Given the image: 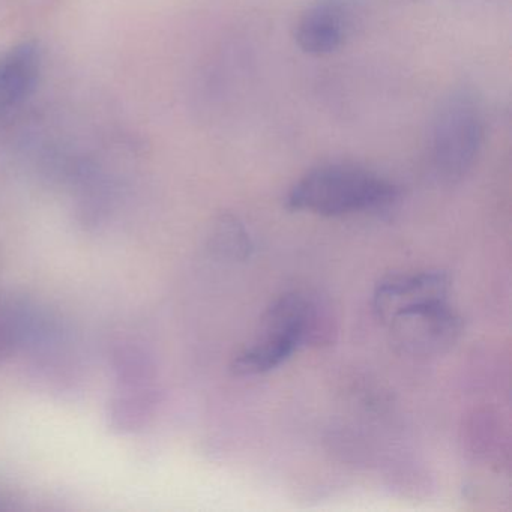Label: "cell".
Returning a JSON list of instances; mask_svg holds the SVG:
<instances>
[{"label":"cell","mask_w":512,"mask_h":512,"mask_svg":"<svg viewBox=\"0 0 512 512\" xmlns=\"http://www.w3.org/2000/svg\"><path fill=\"white\" fill-rule=\"evenodd\" d=\"M398 188L388 179L353 164H325L305 173L286 197L292 211L346 217L388 208Z\"/></svg>","instance_id":"2"},{"label":"cell","mask_w":512,"mask_h":512,"mask_svg":"<svg viewBox=\"0 0 512 512\" xmlns=\"http://www.w3.org/2000/svg\"><path fill=\"white\" fill-rule=\"evenodd\" d=\"M484 116L470 95H452L437 112L428 142V163L442 182H458L475 166L484 143Z\"/></svg>","instance_id":"3"},{"label":"cell","mask_w":512,"mask_h":512,"mask_svg":"<svg viewBox=\"0 0 512 512\" xmlns=\"http://www.w3.org/2000/svg\"><path fill=\"white\" fill-rule=\"evenodd\" d=\"M334 332L329 307L317 295L292 290L278 296L260 320L253 340L232 361L238 376H260L281 367L299 349L331 341Z\"/></svg>","instance_id":"1"},{"label":"cell","mask_w":512,"mask_h":512,"mask_svg":"<svg viewBox=\"0 0 512 512\" xmlns=\"http://www.w3.org/2000/svg\"><path fill=\"white\" fill-rule=\"evenodd\" d=\"M385 325L392 343L410 356L442 355L455 344L463 328L448 298L404 308L389 317Z\"/></svg>","instance_id":"4"},{"label":"cell","mask_w":512,"mask_h":512,"mask_svg":"<svg viewBox=\"0 0 512 512\" xmlns=\"http://www.w3.org/2000/svg\"><path fill=\"white\" fill-rule=\"evenodd\" d=\"M157 404L155 382L116 383L107 404L109 427L119 434L137 433L149 424Z\"/></svg>","instance_id":"9"},{"label":"cell","mask_w":512,"mask_h":512,"mask_svg":"<svg viewBox=\"0 0 512 512\" xmlns=\"http://www.w3.org/2000/svg\"><path fill=\"white\" fill-rule=\"evenodd\" d=\"M355 28V10L346 0H319L308 7L296 23L299 49L323 56L344 46Z\"/></svg>","instance_id":"5"},{"label":"cell","mask_w":512,"mask_h":512,"mask_svg":"<svg viewBox=\"0 0 512 512\" xmlns=\"http://www.w3.org/2000/svg\"><path fill=\"white\" fill-rule=\"evenodd\" d=\"M58 332L55 322L25 299H0V364Z\"/></svg>","instance_id":"7"},{"label":"cell","mask_w":512,"mask_h":512,"mask_svg":"<svg viewBox=\"0 0 512 512\" xmlns=\"http://www.w3.org/2000/svg\"><path fill=\"white\" fill-rule=\"evenodd\" d=\"M211 247L221 257L233 260L247 259L253 250L247 230L232 215L218 218L212 230Z\"/></svg>","instance_id":"10"},{"label":"cell","mask_w":512,"mask_h":512,"mask_svg":"<svg viewBox=\"0 0 512 512\" xmlns=\"http://www.w3.org/2000/svg\"><path fill=\"white\" fill-rule=\"evenodd\" d=\"M449 277L445 272L424 271L389 275L373 293V310L383 323L398 311L449 295Z\"/></svg>","instance_id":"6"},{"label":"cell","mask_w":512,"mask_h":512,"mask_svg":"<svg viewBox=\"0 0 512 512\" xmlns=\"http://www.w3.org/2000/svg\"><path fill=\"white\" fill-rule=\"evenodd\" d=\"M43 55L35 41H23L0 55V116L22 106L35 91Z\"/></svg>","instance_id":"8"}]
</instances>
